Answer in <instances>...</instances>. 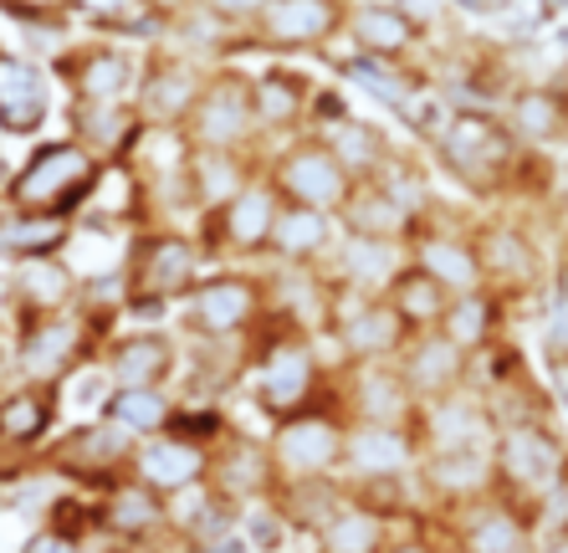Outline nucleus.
Masks as SVG:
<instances>
[{
    "instance_id": "obj_1",
    "label": "nucleus",
    "mask_w": 568,
    "mask_h": 553,
    "mask_svg": "<svg viewBox=\"0 0 568 553\" xmlns=\"http://www.w3.org/2000/svg\"><path fill=\"white\" fill-rule=\"evenodd\" d=\"M241 384L252 390V405L266 421H287L333 395V374L317 359V343L272 318H262V329L246 339V380Z\"/></svg>"
},
{
    "instance_id": "obj_2",
    "label": "nucleus",
    "mask_w": 568,
    "mask_h": 553,
    "mask_svg": "<svg viewBox=\"0 0 568 553\" xmlns=\"http://www.w3.org/2000/svg\"><path fill=\"white\" fill-rule=\"evenodd\" d=\"M205 247L185 225H139L129 237L123 257V292L129 303L123 313L133 318H164L190 298L200 276H205Z\"/></svg>"
},
{
    "instance_id": "obj_3",
    "label": "nucleus",
    "mask_w": 568,
    "mask_h": 553,
    "mask_svg": "<svg viewBox=\"0 0 568 553\" xmlns=\"http://www.w3.org/2000/svg\"><path fill=\"white\" fill-rule=\"evenodd\" d=\"M103 170H108L103 159H93L78 139H47V144H37L11 170L6 190H0V205L78 221V215L88 211V200L98 195Z\"/></svg>"
},
{
    "instance_id": "obj_4",
    "label": "nucleus",
    "mask_w": 568,
    "mask_h": 553,
    "mask_svg": "<svg viewBox=\"0 0 568 553\" xmlns=\"http://www.w3.org/2000/svg\"><path fill=\"white\" fill-rule=\"evenodd\" d=\"M113 329H103L93 313L67 308V313L16 318L11 329V374L21 384H67L78 369L98 364V349Z\"/></svg>"
},
{
    "instance_id": "obj_5",
    "label": "nucleus",
    "mask_w": 568,
    "mask_h": 553,
    "mask_svg": "<svg viewBox=\"0 0 568 553\" xmlns=\"http://www.w3.org/2000/svg\"><path fill=\"white\" fill-rule=\"evenodd\" d=\"M430 144H436L440 164L450 170V180L466 184L471 195H507L517 144L507 139L497 108H446L440 123L430 129Z\"/></svg>"
},
{
    "instance_id": "obj_6",
    "label": "nucleus",
    "mask_w": 568,
    "mask_h": 553,
    "mask_svg": "<svg viewBox=\"0 0 568 553\" xmlns=\"http://www.w3.org/2000/svg\"><path fill=\"white\" fill-rule=\"evenodd\" d=\"M174 333L205 343H246L266 318V282L262 267H205L180 308Z\"/></svg>"
},
{
    "instance_id": "obj_7",
    "label": "nucleus",
    "mask_w": 568,
    "mask_h": 553,
    "mask_svg": "<svg viewBox=\"0 0 568 553\" xmlns=\"http://www.w3.org/2000/svg\"><path fill=\"white\" fill-rule=\"evenodd\" d=\"M491 472H497V492L523 507H538L542 497H554L568 482V441L548 415H517V421L497 425L491 441Z\"/></svg>"
},
{
    "instance_id": "obj_8",
    "label": "nucleus",
    "mask_w": 568,
    "mask_h": 553,
    "mask_svg": "<svg viewBox=\"0 0 568 553\" xmlns=\"http://www.w3.org/2000/svg\"><path fill=\"white\" fill-rule=\"evenodd\" d=\"M344 431L348 415L338 410V400H323V405H307L287 421L266 425V456L277 466V487L282 482H333L344 472Z\"/></svg>"
},
{
    "instance_id": "obj_9",
    "label": "nucleus",
    "mask_w": 568,
    "mask_h": 553,
    "mask_svg": "<svg viewBox=\"0 0 568 553\" xmlns=\"http://www.w3.org/2000/svg\"><path fill=\"white\" fill-rule=\"evenodd\" d=\"M256 72L241 62L211 67L200 103L185 119V144L190 149H221V154H262V129H256V103H252Z\"/></svg>"
},
{
    "instance_id": "obj_10",
    "label": "nucleus",
    "mask_w": 568,
    "mask_h": 553,
    "mask_svg": "<svg viewBox=\"0 0 568 553\" xmlns=\"http://www.w3.org/2000/svg\"><path fill=\"white\" fill-rule=\"evenodd\" d=\"M262 174L272 180V190L282 195V205H303V211H323L338 215L344 200L354 195V180L338 159L328 154L323 139L313 133H292V139H277V144L262 149Z\"/></svg>"
},
{
    "instance_id": "obj_11",
    "label": "nucleus",
    "mask_w": 568,
    "mask_h": 553,
    "mask_svg": "<svg viewBox=\"0 0 568 553\" xmlns=\"http://www.w3.org/2000/svg\"><path fill=\"white\" fill-rule=\"evenodd\" d=\"M133 446H139V441H129L113 421L93 415V421H72L67 431H57L52 441L41 446L37 466L62 476V482H72V487L88 492V497H98V492H108L119 476H129Z\"/></svg>"
},
{
    "instance_id": "obj_12",
    "label": "nucleus",
    "mask_w": 568,
    "mask_h": 553,
    "mask_svg": "<svg viewBox=\"0 0 568 553\" xmlns=\"http://www.w3.org/2000/svg\"><path fill=\"white\" fill-rule=\"evenodd\" d=\"M471 241H476V262H481V288L497 303H507V308L528 303L532 292L548 282V251L532 237L528 221L491 215V221L471 225Z\"/></svg>"
},
{
    "instance_id": "obj_13",
    "label": "nucleus",
    "mask_w": 568,
    "mask_h": 553,
    "mask_svg": "<svg viewBox=\"0 0 568 553\" xmlns=\"http://www.w3.org/2000/svg\"><path fill=\"white\" fill-rule=\"evenodd\" d=\"M47 67H52V78L67 88L72 103H133L144 52H133V41L119 37H88L72 41L67 52H57Z\"/></svg>"
},
{
    "instance_id": "obj_14",
    "label": "nucleus",
    "mask_w": 568,
    "mask_h": 553,
    "mask_svg": "<svg viewBox=\"0 0 568 553\" xmlns=\"http://www.w3.org/2000/svg\"><path fill=\"white\" fill-rule=\"evenodd\" d=\"M282 195L272 190L262 170L246 180L236 200H225L211 221H195V237L205 247V262H262L266 241H272V225H277Z\"/></svg>"
},
{
    "instance_id": "obj_15",
    "label": "nucleus",
    "mask_w": 568,
    "mask_h": 553,
    "mask_svg": "<svg viewBox=\"0 0 568 553\" xmlns=\"http://www.w3.org/2000/svg\"><path fill=\"white\" fill-rule=\"evenodd\" d=\"M348 6L354 0H266L262 16L241 37V47H256V52L272 57L323 52V47L344 37Z\"/></svg>"
},
{
    "instance_id": "obj_16",
    "label": "nucleus",
    "mask_w": 568,
    "mask_h": 553,
    "mask_svg": "<svg viewBox=\"0 0 568 553\" xmlns=\"http://www.w3.org/2000/svg\"><path fill=\"white\" fill-rule=\"evenodd\" d=\"M180 359L174 329H113L98 349V374L108 390H174Z\"/></svg>"
},
{
    "instance_id": "obj_17",
    "label": "nucleus",
    "mask_w": 568,
    "mask_h": 553,
    "mask_svg": "<svg viewBox=\"0 0 568 553\" xmlns=\"http://www.w3.org/2000/svg\"><path fill=\"white\" fill-rule=\"evenodd\" d=\"M211 67L195 62V57H180L170 47H149L144 52V72H139V88H133V113L144 129H185L190 108L200 103Z\"/></svg>"
},
{
    "instance_id": "obj_18",
    "label": "nucleus",
    "mask_w": 568,
    "mask_h": 553,
    "mask_svg": "<svg viewBox=\"0 0 568 553\" xmlns=\"http://www.w3.org/2000/svg\"><path fill=\"white\" fill-rule=\"evenodd\" d=\"M328 333L344 349L348 364H395L399 349L410 343V329L384 298H358V292L333 288Z\"/></svg>"
},
{
    "instance_id": "obj_19",
    "label": "nucleus",
    "mask_w": 568,
    "mask_h": 553,
    "mask_svg": "<svg viewBox=\"0 0 568 553\" xmlns=\"http://www.w3.org/2000/svg\"><path fill=\"white\" fill-rule=\"evenodd\" d=\"M450 553H532L538 549V523L523 502L491 492L462 513L440 517Z\"/></svg>"
},
{
    "instance_id": "obj_20",
    "label": "nucleus",
    "mask_w": 568,
    "mask_h": 553,
    "mask_svg": "<svg viewBox=\"0 0 568 553\" xmlns=\"http://www.w3.org/2000/svg\"><path fill=\"white\" fill-rule=\"evenodd\" d=\"M415 492H420L430 517H450L471 502L491 497L497 492L491 451H425L415 466Z\"/></svg>"
},
{
    "instance_id": "obj_21",
    "label": "nucleus",
    "mask_w": 568,
    "mask_h": 553,
    "mask_svg": "<svg viewBox=\"0 0 568 553\" xmlns=\"http://www.w3.org/2000/svg\"><path fill=\"white\" fill-rule=\"evenodd\" d=\"M410 251V267L425 272L446 298H462V292H481V262H476V241L471 225H450L446 215H430L410 231L405 241Z\"/></svg>"
},
{
    "instance_id": "obj_22",
    "label": "nucleus",
    "mask_w": 568,
    "mask_h": 553,
    "mask_svg": "<svg viewBox=\"0 0 568 553\" xmlns=\"http://www.w3.org/2000/svg\"><path fill=\"white\" fill-rule=\"evenodd\" d=\"M205 487H211L221 502H231L236 513L272 502L277 497V466L266 456V441H256V435H246V431H231L221 446L211 451Z\"/></svg>"
},
{
    "instance_id": "obj_23",
    "label": "nucleus",
    "mask_w": 568,
    "mask_h": 553,
    "mask_svg": "<svg viewBox=\"0 0 568 553\" xmlns=\"http://www.w3.org/2000/svg\"><path fill=\"white\" fill-rule=\"evenodd\" d=\"M333 400L348 421H369V425H415L420 405H415L410 384L399 380L395 364H348L333 380Z\"/></svg>"
},
{
    "instance_id": "obj_24",
    "label": "nucleus",
    "mask_w": 568,
    "mask_h": 553,
    "mask_svg": "<svg viewBox=\"0 0 568 553\" xmlns=\"http://www.w3.org/2000/svg\"><path fill=\"white\" fill-rule=\"evenodd\" d=\"M52 67L0 41V133L37 139L52 119Z\"/></svg>"
},
{
    "instance_id": "obj_25",
    "label": "nucleus",
    "mask_w": 568,
    "mask_h": 553,
    "mask_svg": "<svg viewBox=\"0 0 568 553\" xmlns=\"http://www.w3.org/2000/svg\"><path fill=\"white\" fill-rule=\"evenodd\" d=\"M262 282H266V318L282 323L292 333H323L328 329V313H333V276L323 267H277L266 262L262 267Z\"/></svg>"
},
{
    "instance_id": "obj_26",
    "label": "nucleus",
    "mask_w": 568,
    "mask_h": 553,
    "mask_svg": "<svg viewBox=\"0 0 568 553\" xmlns=\"http://www.w3.org/2000/svg\"><path fill=\"white\" fill-rule=\"evenodd\" d=\"M507 139L528 154L568 144V82H517L497 108Z\"/></svg>"
},
{
    "instance_id": "obj_27",
    "label": "nucleus",
    "mask_w": 568,
    "mask_h": 553,
    "mask_svg": "<svg viewBox=\"0 0 568 553\" xmlns=\"http://www.w3.org/2000/svg\"><path fill=\"white\" fill-rule=\"evenodd\" d=\"M62 431V384H6L0 390V456L37 461Z\"/></svg>"
},
{
    "instance_id": "obj_28",
    "label": "nucleus",
    "mask_w": 568,
    "mask_h": 553,
    "mask_svg": "<svg viewBox=\"0 0 568 553\" xmlns=\"http://www.w3.org/2000/svg\"><path fill=\"white\" fill-rule=\"evenodd\" d=\"M205 472H211V446H200L195 435L174 431V425L164 435L139 441V446H133V461H129L133 482H144V487L159 492L164 502L190 492V487H200Z\"/></svg>"
},
{
    "instance_id": "obj_29",
    "label": "nucleus",
    "mask_w": 568,
    "mask_h": 553,
    "mask_svg": "<svg viewBox=\"0 0 568 553\" xmlns=\"http://www.w3.org/2000/svg\"><path fill=\"white\" fill-rule=\"evenodd\" d=\"M344 37L354 41V57L384 62V67H410L425 52V31L399 11L395 0H354Z\"/></svg>"
},
{
    "instance_id": "obj_30",
    "label": "nucleus",
    "mask_w": 568,
    "mask_h": 553,
    "mask_svg": "<svg viewBox=\"0 0 568 553\" xmlns=\"http://www.w3.org/2000/svg\"><path fill=\"white\" fill-rule=\"evenodd\" d=\"M0 292H6V308H11V323H16V318H41V313L78 308L82 276L72 272L67 257H31V262L6 267Z\"/></svg>"
},
{
    "instance_id": "obj_31",
    "label": "nucleus",
    "mask_w": 568,
    "mask_h": 553,
    "mask_svg": "<svg viewBox=\"0 0 568 553\" xmlns=\"http://www.w3.org/2000/svg\"><path fill=\"white\" fill-rule=\"evenodd\" d=\"M395 369H399V380L410 384L415 405H436V400L466 390L471 359H466L440 329H425V333H410V343L399 349Z\"/></svg>"
},
{
    "instance_id": "obj_32",
    "label": "nucleus",
    "mask_w": 568,
    "mask_h": 553,
    "mask_svg": "<svg viewBox=\"0 0 568 553\" xmlns=\"http://www.w3.org/2000/svg\"><path fill=\"white\" fill-rule=\"evenodd\" d=\"M415 435H420V456L425 451H491L497 421H491L487 400L476 390H456L436 405H420Z\"/></svg>"
},
{
    "instance_id": "obj_33",
    "label": "nucleus",
    "mask_w": 568,
    "mask_h": 553,
    "mask_svg": "<svg viewBox=\"0 0 568 553\" xmlns=\"http://www.w3.org/2000/svg\"><path fill=\"white\" fill-rule=\"evenodd\" d=\"M420 513H395V507H384V502H369L348 492L338 502V513L313 533V553H384L389 539H395L399 527L410 523Z\"/></svg>"
},
{
    "instance_id": "obj_34",
    "label": "nucleus",
    "mask_w": 568,
    "mask_h": 553,
    "mask_svg": "<svg viewBox=\"0 0 568 553\" xmlns=\"http://www.w3.org/2000/svg\"><path fill=\"white\" fill-rule=\"evenodd\" d=\"M405 267H410L405 241H374V237H348V231H338V247H333L323 272L333 276V288L358 292V298H384L389 282H395Z\"/></svg>"
},
{
    "instance_id": "obj_35",
    "label": "nucleus",
    "mask_w": 568,
    "mask_h": 553,
    "mask_svg": "<svg viewBox=\"0 0 568 553\" xmlns=\"http://www.w3.org/2000/svg\"><path fill=\"white\" fill-rule=\"evenodd\" d=\"M313 98L317 88L297 72V67H266L252 82V103H256V129H262V149L303 133L313 119Z\"/></svg>"
},
{
    "instance_id": "obj_36",
    "label": "nucleus",
    "mask_w": 568,
    "mask_h": 553,
    "mask_svg": "<svg viewBox=\"0 0 568 553\" xmlns=\"http://www.w3.org/2000/svg\"><path fill=\"white\" fill-rule=\"evenodd\" d=\"M262 170V154H221V149H190L185 159V205L195 221H211L225 200H236L246 180Z\"/></svg>"
},
{
    "instance_id": "obj_37",
    "label": "nucleus",
    "mask_w": 568,
    "mask_h": 553,
    "mask_svg": "<svg viewBox=\"0 0 568 553\" xmlns=\"http://www.w3.org/2000/svg\"><path fill=\"white\" fill-rule=\"evenodd\" d=\"M333 247H338V215L303 211V205H282L262 262H277V267H328Z\"/></svg>"
},
{
    "instance_id": "obj_38",
    "label": "nucleus",
    "mask_w": 568,
    "mask_h": 553,
    "mask_svg": "<svg viewBox=\"0 0 568 553\" xmlns=\"http://www.w3.org/2000/svg\"><path fill=\"white\" fill-rule=\"evenodd\" d=\"M67 129H72L67 139H78L93 159L123 164L139 144L144 123H139L133 103H67Z\"/></svg>"
},
{
    "instance_id": "obj_39",
    "label": "nucleus",
    "mask_w": 568,
    "mask_h": 553,
    "mask_svg": "<svg viewBox=\"0 0 568 553\" xmlns=\"http://www.w3.org/2000/svg\"><path fill=\"white\" fill-rule=\"evenodd\" d=\"M436 329L446 333L466 359H476V354H487V349H497V343H507V303H497L487 288L462 292V298L446 303Z\"/></svg>"
},
{
    "instance_id": "obj_40",
    "label": "nucleus",
    "mask_w": 568,
    "mask_h": 553,
    "mask_svg": "<svg viewBox=\"0 0 568 553\" xmlns=\"http://www.w3.org/2000/svg\"><path fill=\"white\" fill-rule=\"evenodd\" d=\"M72 225L78 221H67V215H37L0 205V267L31 262V257H67Z\"/></svg>"
},
{
    "instance_id": "obj_41",
    "label": "nucleus",
    "mask_w": 568,
    "mask_h": 553,
    "mask_svg": "<svg viewBox=\"0 0 568 553\" xmlns=\"http://www.w3.org/2000/svg\"><path fill=\"white\" fill-rule=\"evenodd\" d=\"M338 231H348V237H374V241H410L415 221L405 215V205H399L379 180H364V184H354V195L344 200Z\"/></svg>"
},
{
    "instance_id": "obj_42",
    "label": "nucleus",
    "mask_w": 568,
    "mask_h": 553,
    "mask_svg": "<svg viewBox=\"0 0 568 553\" xmlns=\"http://www.w3.org/2000/svg\"><path fill=\"white\" fill-rule=\"evenodd\" d=\"M98 415L119 425L129 441H149V435H164L174 425L180 395L174 390H103Z\"/></svg>"
},
{
    "instance_id": "obj_43",
    "label": "nucleus",
    "mask_w": 568,
    "mask_h": 553,
    "mask_svg": "<svg viewBox=\"0 0 568 553\" xmlns=\"http://www.w3.org/2000/svg\"><path fill=\"white\" fill-rule=\"evenodd\" d=\"M344 497H348V487L338 482V476H333V482H282L277 497H272V507H277V517L287 523V533L313 539L317 527L338 513V502Z\"/></svg>"
},
{
    "instance_id": "obj_44",
    "label": "nucleus",
    "mask_w": 568,
    "mask_h": 553,
    "mask_svg": "<svg viewBox=\"0 0 568 553\" xmlns=\"http://www.w3.org/2000/svg\"><path fill=\"white\" fill-rule=\"evenodd\" d=\"M62 16L72 27L98 31V37H119V41L154 37V27H149V16L139 0H62Z\"/></svg>"
},
{
    "instance_id": "obj_45",
    "label": "nucleus",
    "mask_w": 568,
    "mask_h": 553,
    "mask_svg": "<svg viewBox=\"0 0 568 553\" xmlns=\"http://www.w3.org/2000/svg\"><path fill=\"white\" fill-rule=\"evenodd\" d=\"M384 303L395 308L399 318H405V329L410 333H425V329H436L440 313H446V292L430 282L425 272H415V267H405V272L389 282V292H384Z\"/></svg>"
},
{
    "instance_id": "obj_46",
    "label": "nucleus",
    "mask_w": 568,
    "mask_h": 553,
    "mask_svg": "<svg viewBox=\"0 0 568 553\" xmlns=\"http://www.w3.org/2000/svg\"><path fill=\"white\" fill-rule=\"evenodd\" d=\"M384 553H450V543H446V527H440V517L420 513V517H410V523L399 527Z\"/></svg>"
},
{
    "instance_id": "obj_47",
    "label": "nucleus",
    "mask_w": 568,
    "mask_h": 553,
    "mask_svg": "<svg viewBox=\"0 0 568 553\" xmlns=\"http://www.w3.org/2000/svg\"><path fill=\"white\" fill-rule=\"evenodd\" d=\"M262 6L266 0H200V11H211L215 21H225V27L241 31V37H246V27L262 16Z\"/></svg>"
},
{
    "instance_id": "obj_48",
    "label": "nucleus",
    "mask_w": 568,
    "mask_h": 553,
    "mask_svg": "<svg viewBox=\"0 0 568 553\" xmlns=\"http://www.w3.org/2000/svg\"><path fill=\"white\" fill-rule=\"evenodd\" d=\"M21 553H93V543H78L67 539V533H57V527H31L27 543H21Z\"/></svg>"
},
{
    "instance_id": "obj_49",
    "label": "nucleus",
    "mask_w": 568,
    "mask_h": 553,
    "mask_svg": "<svg viewBox=\"0 0 568 553\" xmlns=\"http://www.w3.org/2000/svg\"><path fill=\"white\" fill-rule=\"evenodd\" d=\"M399 11L410 16L415 27L420 31H430V27H440V21H446L450 11H456V0H395Z\"/></svg>"
},
{
    "instance_id": "obj_50",
    "label": "nucleus",
    "mask_w": 568,
    "mask_h": 553,
    "mask_svg": "<svg viewBox=\"0 0 568 553\" xmlns=\"http://www.w3.org/2000/svg\"><path fill=\"white\" fill-rule=\"evenodd\" d=\"M139 6H144V16H149V27H154V37L164 27H174V21H180V16L185 11H195L200 0H139Z\"/></svg>"
},
{
    "instance_id": "obj_51",
    "label": "nucleus",
    "mask_w": 568,
    "mask_h": 553,
    "mask_svg": "<svg viewBox=\"0 0 568 553\" xmlns=\"http://www.w3.org/2000/svg\"><path fill=\"white\" fill-rule=\"evenodd\" d=\"M47 16H62V0H16L11 21H47Z\"/></svg>"
},
{
    "instance_id": "obj_52",
    "label": "nucleus",
    "mask_w": 568,
    "mask_h": 553,
    "mask_svg": "<svg viewBox=\"0 0 568 553\" xmlns=\"http://www.w3.org/2000/svg\"><path fill=\"white\" fill-rule=\"evenodd\" d=\"M532 553H568V527H548V533H538V549Z\"/></svg>"
},
{
    "instance_id": "obj_53",
    "label": "nucleus",
    "mask_w": 568,
    "mask_h": 553,
    "mask_svg": "<svg viewBox=\"0 0 568 553\" xmlns=\"http://www.w3.org/2000/svg\"><path fill=\"white\" fill-rule=\"evenodd\" d=\"M558 298H564V303H568V257H564V262H558Z\"/></svg>"
},
{
    "instance_id": "obj_54",
    "label": "nucleus",
    "mask_w": 568,
    "mask_h": 553,
    "mask_svg": "<svg viewBox=\"0 0 568 553\" xmlns=\"http://www.w3.org/2000/svg\"><path fill=\"white\" fill-rule=\"evenodd\" d=\"M0 11H6V16H16V0H0Z\"/></svg>"
}]
</instances>
